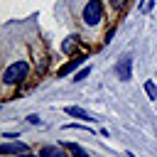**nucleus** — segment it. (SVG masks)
Returning <instances> with one entry per match:
<instances>
[{
	"instance_id": "f257e3e1",
	"label": "nucleus",
	"mask_w": 157,
	"mask_h": 157,
	"mask_svg": "<svg viewBox=\"0 0 157 157\" xmlns=\"http://www.w3.org/2000/svg\"><path fill=\"white\" fill-rule=\"evenodd\" d=\"M27 74H29V64L27 61H15L2 71V81L5 83H20V81L27 78Z\"/></svg>"
},
{
	"instance_id": "f03ea898",
	"label": "nucleus",
	"mask_w": 157,
	"mask_h": 157,
	"mask_svg": "<svg viewBox=\"0 0 157 157\" xmlns=\"http://www.w3.org/2000/svg\"><path fill=\"white\" fill-rule=\"evenodd\" d=\"M103 17V7H101V0H88L86 7H83V22L86 25H98Z\"/></svg>"
},
{
	"instance_id": "7ed1b4c3",
	"label": "nucleus",
	"mask_w": 157,
	"mask_h": 157,
	"mask_svg": "<svg viewBox=\"0 0 157 157\" xmlns=\"http://www.w3.org/2000/svg\"><path fill=\"white\" fill-rule=\"evenodd\" d=\"M115 74H118V78H120V81H130V78H132V56L120 59V61H118V66H115Z\"/></svg>"
},
{
	"instance_id": "20e7f679",
	"label": "nucleus",
	"mask_w": 157,
	"mask_h": 157,
	"mask_svg": "<svg viewBox=\"0 0 157 157\" xmlns=\"http://www.w3.org/2000/svg\"><path fill=\"white\" fill-rule=\"evenodd\" d=\"M83 61H86V54H76V56H71V59H69V61H66V64L59 69V76H66V74H71V71H74V69H78Z\"/></svg>"
},
{
	"instance_id": "39448f33",
	"label": "nucleus",
	"mask_w": 157,
	"mask_h": 157,
	"mask_svg": "<svg viewBox=\"0 0 157 157\" xmlns=\"http://www.w3.org/2000/svg\"><path fill=\"white\" fill-rule=\"evenodd\" d=\"M27 145L25 142H2L0 145V155H25Z\"/></svg>"
},
{
	"instance_id": "423d86ee",
	"label": "nucleus",
	"mask_w": 157,
	"mask_h": 157,
	"mask_svg": "<svg viewBox=\"0 0 157 157\" xmlns=\"http://www.w3.org/2000/svg\"><path fill=\"white\" fill-rule=\"evenodd\" d=\"M66 113H69L71 118H78V120H88V123H91V120H96L88 110H83V108H78V105H69V108H66Z\"/></svg>"
},
{
	"instance_id": "0eeeda50",
	"label": "nucleus",
	"mask_w": 157,
	"mask_h": 157,
	"mask_svg": "<svg viewBox=\"0 0 157 157\" xmlns=\"http://www.w3.org/2000/svg\"><path fill=\"white\" fill-rule=\"evenodd\" d=\"M39 157H66L61 147H54V145H47L39 150Z\"/></svg>"
},
{
	"instance_id": "6e6552de",
	"label": "nucleus",
	"mask_w": 157,
	"mask_h": 157,
	"mask_svg": "<svg viewBox=\"0 0 157 157\" xmlns=\"http://www.w3.org/2000/svg\"><path fill=\"white\" fill-rule=\"evenodd\" d=\"M78 39H81L78 34H71V37H69V39L64 42V47H61V49H64L66 54H69V52H74V47H76V42H78Z\"/></svg>"
},
{
	"instance_id": "1a4fd4ad",
	"label": "nucleus",
	"mask_w": 157,
	"mask_h": 157,
	"mask_svg": "<svg viewBox=\"0 0 157 157\" xmlns=\"http://www.w3.org/2000/svg\"><path fill=\"white\" fill-rule=\"evenodd\" d=\"M145 91H147V96H150V98H157V86H155L152 81H147V83H145Z\"/></svg>"
},
{
	"instance_id": "9d476101",
	"label": "nucleus",
	"mask_w": 157,
	"mask_h": 157,
	"mask_svg": "<svg viewBox=\"0 0 157 157\" xmlns=\"http://www.w3.org/2000/svg\"><path fill=\"white\" fill-rule=\"evenodd\" d=\"M88 74H91V69H88V66H86V69H81V71H78V74H76V76H74V81H81V78H86V76H88Z\"/></svg>"
},
{
	"instance_id": "9b49d317",
	"label": "nucleus",
	"mask_w": 157,
	"mask_h": 157,
	"mask_svg": "<svg viewBox=\"0 0 157 157\" xmlns=\"http://www.w3.org/2000/svg\"><path fill=\"white\" fill-rule=\"evenodd\" d=\"M74 157H88V152L81 147V150H76V152H74Z\"/></svg>"
},
{
	"instance_id": "f8f14e48",
	"label": "nucleus",
	"mask_w": 157,
	"mask_h": 157,
	"mask_svg": "<svg viewBox=\"0 0 157 157\" xmlns=\"http://www.w3.org/2000/svg\"><path fill=\"white\" fill-rule=\"evenodd\" d=\"M29 123H32V125H37V123L42 125V120H39V115H29Z\"/></svg>"
},
{
	"instance_id": "ddd939ff",
	"label": "nucleus",
	"mask_w": 157,
	"mask_h": 157,
	"mask_svg": "<svg viewBox=\"0 0 157 157\" xmlns=\"http://www.w3.org/2000/svg\"><path fill=\"white\" fill-rule=\"evenodd\" d=\"M125 5V0H113V7H123Z\"/></svg>"
},
{
	"instance_id": "4468645a",
	"label": "nucleus",
	"mask_w": 157,
	"mask_h": 157,
	"mask_svg": "<svg viewBox=\"0 0 157 157\" xmlns=\"http://www.w3.org/2000/svg\"><path fill=\"white\" fill-rule=\"evenodd\" d=\"M17 157H39V155H29V152H25V155H17Z\"/></svg>"
}]
</instances>
